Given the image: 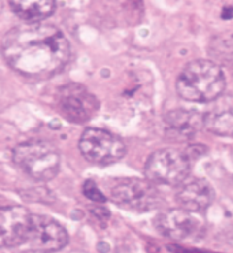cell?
Segmentation results:
<instances>
[{"instance_id": "obj_17", "label": "cell", "mask_w": 233, "mask_h": 253, "mask_svg": "<svg viewBox=\"0 0 233 253\" xmlns=\"http://www.w3.org/2000/svg\"><path fill=\"white\" fill-rule=\"evenodd\" d=\"M22 253H52V252H47V251H41V249H35V248H33V249H29V251H24Z\"/></svg>"}, {"instance_id": "obj_1", "label": "cell", "mask_w": 233, "mask_h": 253, "mask_svg": "<svg viewBox=\"0 0 233 253\" xmlns=\"http://www.w3.org/2000/svg\"><path fill=\"white\" fill-rule=\"evenodd\" d=\"M7 65L30 78H48L63 70L71 56L67 37L55 25L30 22L7 32L3 39Z\"/></svg>"}, {"instance_id": "obj_14", "label": "cell", "mask_w": 233, "mask_h": 253, "mask_svg": "<svg viewBox=\"0 0 233 253\" xmlns=\"http://www.w3.org/2000/svg\"><path fill=\"white\" fill-rule=\"evenodd\" d=\"M11 10L28 22H38L52 15L56 0H8Z\"/></svg>"}, {"instance_id": "obj_18", "label": "cell", "mask_w": 233, "mask_h": 253, "mask_svg": "<svg viewBox=\"0 0 233 253\" xmlns=\"http://www.w3.org/2000/svg\"><path fill=\"white\" fill-rule=\"evenodd\" d=\"M229 67H231V70H232V74H233V53L231 55V58H229Z\"/></svg>"}, {"instance_id": "obj_11", "label": "cell", "mask_w": 233, "mask_h": 253, "mask_svg": "<svg viewBox=\"0 0 233 253\" xmlns=\"http://www.w3.org/2000/svg\"><path fill=\"white\" fill-rule=\"evenodd\" d=\"M214 192L207 181L202 178L188 177L176 186V200L187 211L200 213L213 203Z\"/></svg>"}, {"instance_id": "obj_7", "label": "cell", "mask_w": 233, "mask_h": 253, "mask_svg": "<svg viewBox=\"0 0 233 253\" xmlns=\"http://www.w3.org/2000/svg\"><path fill=\"white\" fill-rule=\"evenodd\" d=\"M60 114L72 124H86L100 110V101L81 84H67L56 92Z\"/></svg>"}, {"instance_id": "obj_6", "label": "cell", "mask_w": 233, "mask_h": 253, "mask_svg": "<svg viewBox=\"0 0 233 253\" xmlns=\"http://www.w3.org/2000/svg\"><path fill=\"white\" fill-rule=\"evenodd\" d=\"M82 156L94 165H112L126 155V145L120 137L99 127H88L79 138Z\"/></svg>"}, {"instance_id": "obj_2", "label": "cell", "mask_w": 233, "mask_h": 253, "mask_svg": "<svg viewBox=\"0 0 233 253\" xmlns=\"http://www.w3.org/2000/svg\"><path fill=\"white\" fill-rule=\"evenodd\" d=\"M225 89V77L221 67L211 60L198 59L183 69L176 83L181 99L193 103H211Z\"/></svg>"}, {"instance_id": "obj_8", "label": "cell", "mask_w": 233, "mask_h": 253, "mask_svg": "<svg viewBox=\"0 0 233 253\" xmlns=\"http://www.w3.org/2000/svg\"><path fill=\"white\" fill-rule=\"evenodd\" d=\"M154 226L164 237L175 241H186L199 236L203 224L195 212L173 208L158 213L154 219Z\"/></svg>"}, {"instance_id": "obj_10", "label": "cell", "mask_w": 233, "mask_h": 253, "mask_svg": "<svg viewBox=\"0 0 233 253\" xmlns=\"http://www.w3.org/2000/svg\"><path fill=\"white\" fill-rule=\"evenodd\" d=\"M29 242L35 249L56 252L68 244V233L53 218L45 215H33Z\"/></svg>"}, {"instance_id": "obj_12", "label": "cell", "mask_w": 233, "mask_h": 253, "mask_svg": "<svg viewBox=\"0 0 233 253\" xmlns=\"http://www.w3.org/2000/svg\"><path fill=\"white\" fill-rule=\"evenodd\" d=\"M165 133L179 141L191 140L204 126L203 115L195 110H172L164 117Z\"/></svg>"}, {"instance_id": "obj_4", "label": "cell", "mask_w": 233, "mask_h": 253, "mask_svg": "<svg viewBox=\"0 0 233 253\" xmlns=\"http://www.w3.org/2000/svg\"><path fill=\"white\" fill-rule=\"evenodd\" d=\"M111 200L116 206L136 212H149L163 206V196L150 179L123 178L111 188Z\"/></svg>"}, {"instance_id": "obj_3", "label": "cell", "mask_w": 233, "mask_h": 253, "mask_svg": "<svg viewBox=\"0 0 233 253\" xmlns=\"http://www.w3.org/2000/svg\"><path fill=\"white\" fill-rule=\"evenodd\" d=\"M12 159L26 175L41 182L56 177L60 167L58 149L41 140H30L17 145L12 152Z\"/></svg>"}, {"instance_id": "obj_5", "label": "cell", "mask_w": 233, "mask_h": 253, "mask_svg": "<svg viewBox=\"0 0 233 253\" xmlns=\"http://www.w3.org/2000/svg\"><path fill=\"white\" fill-rule=\"evenodd\" d=\"M191 159L186 151L158 149L153 152L145 166V175L156 185L177 186L188 178Z\"/></svg>"}, {"instance_id": "obj_15", "label": "cell", "mask_w": 233, "mask_h": 253, "mask_svg": "<svg viewBox=\"0 0 233 253\" xmlns=\"http://www.w3.org/2000/svg\"><path fill=\"white\" fill-rule=\"evenodd\" d=\"M82 190H83L85 197H88L89 200L94 201V203H99V204H101V203H105V201H106L105 194L102 193V192L99 189V186H97L93 181H90V179H89V181H85Z\"/></svg>"}, {"instance_id": "obj_9", "label": "cell", "mask_w": 233, "mask_h": 253, "mask_svg": "<svg viewBox=\"0 0 233 253\" xmlns=\"http://www.w3.org/2000/svg\"><path fill=\"white\" fill-rule=\"evenodd\" d=\"M33 215L22 206H7L0 210V238L4 247H19L29 242Z\"/></svg>"}, {"instance_id": "obj_16", "label": "cell", "mask_w": 233, "mask_h": 253, "mask_svg": "<svg viewBox=\"0 0 233 253\" xmlns=\"http://www.w3.org/2000/svg\"><path fill=\"white\" fill-rule=\"evenodd\" d=\"M222 18L224 19H231L233 18V7H225L222 11Z\"/></svg>"}, {"instance_id": "obj_13", "label": "cell", "mask_w": 233, "mask_h": 253, "mask_svg": "<svg viewBox=\"0 0 233 253\" xmlns=\"http://www.w3.org/2000/svg\"><path fill=\"white\" fill-rule=\"evenodd\" d=\"M204 127L221 137H233V94H221L204 112Z\"/></svg>"}]
</instances>
